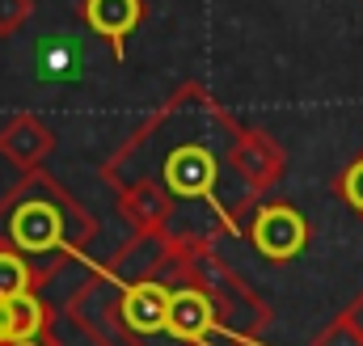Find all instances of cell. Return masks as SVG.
<instances>
[{
	"label": "cell",
	"mask_w": 363,
	"mask_h": 346,
	"mask_svg": "<svg viewBox=\"0 0 363 346\" xmlns=\"http://www.w3.org/2000/svg\"><path fill=\"white\" fill-rule=\"evenodd\" d=\"M241 123L203 85H182L157 114H148L123 148L101 165V182L114 190L131 177L161 182L174 203H199L211 211L220 233L241 237V211L220 199L224 173H233L228 152Z\"/></svg>",
	"instance_id": "obj_1"
},
{
	"label": "cell",
	"mask_w": 363,
	"mask_h": 346,
	"mask_svg": "<svg viewBox=\"0 0 363 346\" xmlns=\"http://www.w3.org/2000/svg\"><path fill=\"white\" fill-rule=\"evenodd\" d=\"M169 237L131 233L89 279L64 300V317L89 338V346H157L165 338L169 304Z\"/></svg>",
	"instance_id": "obj_2"
},
{
	"label": "cell",
	"mask_w": 363,
	"mask_h": 346,
	"mask_svg": "<svg viewBox=\"0 0 363 346\" xmlns=\"http://www.w3.org/2000/svg\"><path fill=\"white\" fill-rule=\"evenodd\" d=\"M97 220L81 207L72 190H64L51 173H21V182L0 199V250H13L34 262L47 283L68 262H89Z\"/></svg>",
	"instance_id": "obj_3"
},
{
	"label": "cell",
	"mask_w": 363,
	"mask_h": 346,
	"mask_svg": "<svg viewBox=\"0 0 363 346\" xmlns=\"http://www.w3.org/2000/svg\"><path fill=\"white\" fill-rule=\"evenodd\" d=\"M169 279L199 287L216 304V313H220L233 346H267L262 334L271 330V321H274L271 304L216 254V233H174Z\"/></svg>",
	"instance_id": "obj_4"
},
{
	"label": "cell",
	"mask_w": 363,
	"mask_h": 346,
	"mask_svg": "<svg viewBox=\"0 0 363 346\" xmlns=\"http://www.w3.org/2000/svg\"><path fill=\"white\" fill-rule=\"evenodd\" d=\"M241 237L267 262H291L308 245V220L291 203H262V207H254L245 216Z\"/></svg>",
	"instance_id": "obj_5"
},
{
	"label": "cell",
	"mask_w": 363,
	"mask_h": 346,
	"mask_svg": "<svg viewBox=\"0 0 363 346\" xmlns=\"http://www.w3.org/2000/svg\"><path fill=\"white\" fill-rule=\"evenodd\" d=\"M114 211H118V220L131 233H144V237H169V233H178L174 228L178 203L152 177H131V182L114 186Z\"/></svg>",
	"instance_id": "obj_6"
},
{
	"label": "cell",
	"mask_w": 363,
	"mask_h": 346,
	"mask_svg": "<svg viewBox=\"0 0 363 346\" xmlns=\"http://www.w3.org/2000/svg\"><path fill=\"white\" fill-rule=\"evenodd\" d=\"M228 165L245 182V194H262V190H271L274 182L283 177L287 161H283V148L274 144L267 131L241 123V131L233 140V152H228Z\"/></svg>",
	"instance_id": "obj_7"
},
{
	"label": "cell",
	"mask_w": 363,
	"mask_h": 346,
	"mask_svg": "<svg viewBox=\"0 0 363 346\" xmlns=\"http://www.w3.org/2000/svg\"><path fill=\"white\" fill-rule=\"evenodd\" d=\"M55 152V131L38 114H13L0 127V157L21 173L43 169V161Z\"/></svg>",
	"instance_id": "obj_8"
},
{
	"label": "cell",
	"mask_w": 363,
	"mask_h": 346,
	"mask_svg": "<svg viewBox=\"0 0 363 346\" xmlns=\"http://www.w3.org/2000/svg\"><path fill=\"white\" fill-rule=\"evenodd\" d=\"M81 17L97 38L110 43V55L123 64L127 60V43L144 21V0H85Z\"/></svg>",
	"instance_id": "obj_9"
},
{
	"label": "cell",
	"mask_w": 363,
	"mask_h": 346,
	"mask_svg": "<svg viewBox=\"0 0 363 346\" xmlns=\"http://www.w3.org/2000/svg\"><path fill=\"white\" fill-rule=\"evenodd\" d=\"M47 287V274L26 262L13 250H0V300H17V296H34Z\"/></svg>",
	"instance_id": "obj_10"
},
{
	"label": "cell",
	"mask_w": 363,
	"mask_h": 346,
	"mask_svg": "<svg viewBox=\"0 0 363 346\" xmlns=\"http://www.w3.org/2000/svg\"><path fill=\"white\" fill-rule=\"evenodd\" d=\"M338 194H342V203L351 207V211H359L363 216V157H355L342 177H338Z\"/></svg>",
	"instance_id": "obj_11"
},
{
	"label": "cell",
	"mask_w": 363,
	"mask_h": 346,
	"mask_svg": "<svg viewBox=\"0 0 363 346\" xmlns=\"http://www.w3.org/2000/svg\"><path fill=\"white\" fill-rule=\"evenodd\" d=\"M34 17V0H0V38H13Z\"/></svg>",
	"instance_id": "obj_12"
},
{
	"label": "cell",
	"mask_w": 363,
	"mask_h": 346,
	"mask_svg": "<svg viewBox=\"0 0 363 346\" xmlns=\"http://www.w3.org/2000/svg\"><path fill=\"white\" fill-rule=\"evenodd\" d=\"M313 346H363V338L347 325V321H342V317H334V321L313 338Z\"/></svg>",
	"instance_id": "obj_13"
},
{
	"label": "cell",
	"mask_w": 363,
	"mask_h": 346,
	"mask_svg": "<svg viewBox=\"0 0 363 346\" xmlns=\"http://www.w3.org/2000/svg\"><path fill=\"white\" fill-rule=\"evenodd\" d=\"M4 342H17V330H13V304L0 300V346Z\"/></svg>",
	"instance_id": "obj_14"
},
{
	"label": "cell",
	"mask_w": 363,
	"mask_h": 346,
	"mask_svg": "<svg viewBox=\"0 0 363 346\" xmlns=\"http://www.w3.org/2000/svg\"><path fill=\"white\" fill-rule=\"evenodd\" d=\"M338 317H342V321H347V325L363 338V296H359V300H351V308H347V313H338Z\"/></svg>",
	"instance_id": "obj_15"
},
{
	"label": "cell",
	"mask_w": 363,
	"mask_h": 346,
	"mask_svg": "<svg viewBox=\"0 0 363 346\" xmlns=\"http://www.w3.org/2000/svg\"><path fill=\"white\" fill-rule=\"evenodd\" d=\"M4 346H64L55 334H38V338H17V342H4Z\"/></svg>",
	"instance_id": "obj_16"
}]
</instances>
